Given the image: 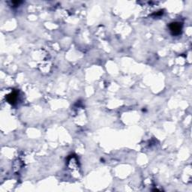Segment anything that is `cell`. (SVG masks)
Wrapping results in <instances>:
<instances>
[{
	"instance_id": "cell-1",
	"label": "cell",
	"mask_w": 192,
	"mask_h": 192,
	"mask_svg": "<svg viewBox=\"0 0 192 192\" xmlns=\"http://www.w3.org/2000/svg\"><path fill=\"white\" fill-rule=\"evenodd\" d=\"M170 28V32H172V34L173 35H179L181 34L182 29V23L179 22H174L171 23L169 26Z\"/></svg>"
},
{
	"instance_id": "cell-2",
	"label": "cell",
	"mask_w": 192,
	"mask_h": 192,
	"mask_svg": "<svg viewBox=\"0 0 192 192\" xmlns=\"http://www.w3.org/2000/svg\"><path fill=\"white\" fill-rule=\"evenodd\" d=\"M17 100V93L16 91H14L13 93L9 94V95L7 96V101L10 104H15Z\"/></svg>"
}]
</instances>
